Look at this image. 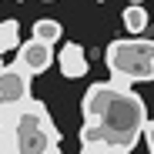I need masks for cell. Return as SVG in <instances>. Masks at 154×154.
<instances>
[{
  "label": "cell",
  "mask_w": 154,
  "mask_h": 154,
  "mask_svg": "<svg viewBox=\"0 0 154 154\" xmlns=\"http://www.w3.org/2000/svg\"><path fill=\"white\" fill-rule=\"evenodd\" d=\"M81 154H131L147 124L144 100L114 81L91 84L81 100Z\"/></svg>",
  "instance_id": "obj_1"
},
{
  "label": "cell",
  "mask_w": 154,
  "mask_h": 154,
  "mask_svg": "<svg viewBox=\"0 0 154 154\" xmlns=\"http://www.w3.org/2000/svg\"><path fill=\"white\" fill-rule=\"evenodd\" d=\"M0 124L14 127L20 154H60V131L40 100L27 97L23 104L0 107Z\"/></svg>",
  "instance_id": "obj_2"
},
{
  "label": "cell",
  "mask_w": 154,
  "mask_h": 154,
  "mask_svg": "<svg viewBox=\"0 0 154 154\" xmlns=\"http://www.w3.org/2000/svg\"><path fill=\"white\" fill-rule=\"evenodd\" d=\"M104 64L117 87L154 81V40H114L104 50Z\"/></svg>",
  "instance_id": "obj_3"
},
{
  "label": "cell",
  "mask_w": 154,
  "mask_h": 154,
  "mask_svg": "<svg viewBox=\"0 0 154 154\" xmlns=\"http://www.w3.org/2000/svg\"><path fill=\"white\" fill-rule=\"evenodd\" d=\"M30 97V74L20 64L14 67H0V107H14L23 104Z\"/></svg>",
  "instance_id": "obj_4"
},
{
  "label": "cell",
  "mask_w": 154,
  "mask_h": 154,
  "mask_svg": "<svg viewBox=\"0 0 154 154\" xmlns=\"http://www.w3.org/2000/svg\"><path fill=\"white\" fill-rule=\"evenodd\" d=\"M17 64L27 70L30 77H37V74H44L50 64H54V47L50 44H40V40H23V44H17Z\"/></svg>",
  "instance_id": "obj_5"
},
{
  "label": "cell",
  "mask_w": 154,
  "mask_h": 154,
  "mask_svg": "<svg viewBox=\"0 0 154 154\" xmlns=\"http://www.w3.org/2000/svg\"><path fill=\"white\" fill-rule=\"evenodd\" d=\"M57 64H60V74L70 77V81H77V77H84V74L91 70V67H87V54H84V47L74 44V40H67V44L60 47Z\"/></svg>",
  "instance_id": "obj_6"
},
{
  "label": "cell",
  "mask_w": 154,
  "mask_h": 154,
  "mask_svg": "<svg viewBox=\"0 0 154 154\" xmlns=\"http://www.w3.org/2000/svg\"><path fill=\"white\" fill-rule=\"evenodd\" d=\"M30 37H34V40H40V44H50V47H54V44L64 37V27H60V20L40 17V20H34V30H30Z\"/></svg>",
  "instance_id": "obj_7"
},
{
  "label": "cell",
  "mask_w": 154,
  "mask_h": 154,
  "mask_svg": "<svg viewBox=\"0 0 154 154\" xmlns=\"http://www.w3.org/2000/svg\"><path fill=\"white\" fill-rule=\"evenodd\" d=\"M147 23H151V17H147L144 4H131V7L124 10V27H127V34L141 37V34L147 30Z\"/></svg>",
  "instance_id": "obj_8"
},
{
  "label": "cell",
  "mask_w": 154,
  "mask_h": 154,
  "mask_svg": "<svg viewBox=\"0 0 154 154\" xmlns=\"http://www.w3.org/2000/svg\"><path fill=\"white\" fill-rule=\"evenodd\" d=\"M17 44H20V23L17 20H0V54L17 50Z\"/></svg>",
  "instance_id": "obj_9"
},
{
  "label": "cell",
  "mask_w": 154,
  "mask_h": 154,
  "mask_svg": "<svg viewBox=\"0 0 154 154\" xmlns=\"http://www.w3.org/2000/svg\"><path fill=\"white\" fill-rule=\"evenodd\" d=\"M144 137H147V151L154 154V121H147V124H144Z\"/></svg>",
  "instance_id": "obj_10"
},
{
  "label": "cell",
  "mask_w": 154,
  "mask_h": 154,
  "mask_svg": "<svg viewBox=\"0 0 154 154\" xmlns=\"http://www.w3.org/2000/svg\"><path fill=\"white\" fill-rule=\"evenodd\" d=\"M131 4H144V0H131Z\"/></svg>",
  "instance_id": "obj_11"
},
{
  "label": "cell",
  "mask_w": 154,
  "mask_h": 154,
  "mask_svg": "<svg viewBox=\"0 0 154 154\" xmlns=\"http://www.w3.org/2000/svg\"><path fill=\"white\" fill-rule=\"evenodd\" d=\"M47 4H54V0H47Z\"/></svg>",
  "instance_id": "obj_12"
}]
</instances>
